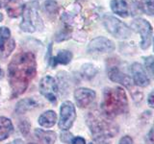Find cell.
<instances>
[{
    "instance_id": "cell-31",
    "label": "cell",
    "mask_w": 154,
    "mask_h": 144,
    "mask_svg": "<svg viewBox=\"0 0 154 144\" xmlns=\"http://www.w3.org/2000/svg\"><path fill=\"white\" fill-rule=\"evenodd\" d=\"M148 140L151 144H154V124L152 128L150 129V131L148 133Z\"/></svg>"
},
{
    "instance_id": "cell-14",
    "label": "cell",
    "mask_w": 154,
    "mask_h": 144,
    "mask_svg": "<svg viewBox=\"0 0 154 144\" xmlns=\"http://www.w3.org/2000/svg\"><path fill=\"white\" fill-rule=\"evenodd\" d=\"M110 6L113 13L117 16L124 18L129 16V5L126 0H112Z\"/></svg>"
},
{
    "instance_id": "cell-30",
    "label": "cell",
    "mask_w": 154,
    "mask_h": 144,
    "mask_svg": "<svg viewBox=\"0 0 154 144\" xmlns=\"http://www.w3.org/2000/svg\"><path fill=\"white\" fill-rule=\"evenodd\" d=\"M71 144H86V141L83 137L81 136H76V137H73L71 140Z\"/></svg>"
},
{
    "instance_id": "cell-18",
    "label": "cell",
    "mask_w": 154,
    "mask_h": 144,
    "mask_svg": "<svg viewBox=\"0 0 154 144\" xmlns=\"http://www.w3.org/2000/svg\"><path fill=\"white\" fill-rule=\"evenodd\" d=\"M14 132V126L11 120L7 117L0 116V141L10 136Z\"/></svg>"
},
{
    "instance_id": "cell-13",
    "label": "cell",
    "mask_w": 154,
    "mask_h": 144,
    "mask_svg": "<svg viewBox=\"0 0 154 144\" xmlns=\"http://www.w3.org/2000/svg\"><path fill=\"white\" fill-rule=\"evenodd\" d=\"M95 92L93 89L81 88L74 91V98L76 101V105L79 108H87L94 102L95 99Z\"/></svg>"
},
{
    "instance_id": "cell-37",
    "label": "cell",
    "mask_w": 154,
    "mask_h": 144,
    "mask_svg": "<svg viewBox=\"0 0 154 144\" xmlns=\"http://www.w3.org/2000/svg\"><path fill=\"white\" fill-rule=\"evenodd\" d=\"M22 144H24V143H22ZM28 144H35V143H28Z\"/></svg>"
},
{
    "instance_id": "cell-7",
    "label": "cell",
    "mask_w": 154,
    "mask_h": 144,
    "mask_svg": "<svg viewBox=\"0 0 154 144\" xmlns=\"http://www.w3.org/2000/svg\"><path fill=\"white\" fill-rule=\"evenodd\" d=\"M76 117L75 107L69 101L64 102L60 109V119H59V128L63 131H67L73 125Z\"/></svg>"
},
{
    "instance_id": "cell-2",
    "label": "cell",
    "mask_w": 154,
    "mask_h": 144,
    "mask_svg": "<svg viewBox=\"0 0 154 144\" xmlns=\"http://www.w3.org/2000/svg\"><path fill=\"white\" fill-rule=\"evenodd\" d=\"M128 110V98L122 88H108L103 92L101 112L112 118L123 114Z\"/></svg>"
},
{
    "instance_id": "cell-17",
    "label": "cell",
    "mask_w": 154,
    "mask_h": 144,
    "mask_svg": "<svg viewBox=\"0 0 154 144\" xmlns=\"http://www.w3.org/2000/svg\"><path fill=\"white\" fill-rule=\"evenodd\" d=\"M72 60V53L67 50H61L53 58H50V64L55 67L57 64H67Z\"/></svg>"
},
{
    "instance_id": "cell-20",
    "label": "cell",
    "mask_w": 154,
    "mask_h": 144,
    "mask_svg": "<svg viewBox=\"0 0 154 144\" xmlns=\"http://www.w3.org/2000/svg\"><path fill=\"white\" fill-rule=\"evenodd\" d=\"M38 107V102L35 101L32 98H25L20 100L19 102L17 104V108H16V112L17 113H25L28 110H31L33 109H35Z\"/></svg>"
},
{
    "instance_id": "cell-6",
    "label": "cell",
    "mask_w": 154,
    "mask_h": 144,
    "mask_svg": "<svg viewBox=\"0 0 154 144\" xmlns=\"http://www.w3.org/2000/svg\"><path fill=\"white\" fill-rule=\"evenodd\" d=\"M131 30L141 35V48L143 50H146L151 44V38L153 34V28L151 24L146 19L138 17L135 18L131 23Z\"/></svg>"
},
{
    "instance_id": "cell-4",
    "label": "cell",
    "mask_w": 154,
    "mask_h": 144,
    "mask_svg": "<svg viewBox=\"0 0 154 144\" xmlns=\"http://www.w3.org/2000/svg\"><path fill=\"white\" fill-rule=\"evenodd\" d=\"M19 27L23 32L26 33H34L42 30L43 23L38 14V2L33 1L24 5L22 11V21Z\"/></svg>"
},
{
    "instance_id": "cell-27",
    "label": "cell",
    "mask_w": 154,
    "mask_h": 144,
    "mask_svg": "<svg viewBox=\"0 0 154 144\" xmlns=\"http://www.w3.org/2000/svg\"><path fill=\"white\" fill-rule=\"evenodd\" d=\"M72 138H73V136L69 132H65L61 134V140L65 143H71Z\"/></svg>"
},
{
    "instance_id": "cell-16",
    "label": "cell",
    "mask_w": 154,
    "mask_h": 144,
    "mask_svg": "<svg viewBox=\"0 0 154 144\" xmlns=\"http://www.w3.org/2000/svg\"><path fill=\"white\" fill-rule=\"evenodd\" d=\"M35 134L41 144H54L57 138V134L51 131H43L42 129H36Z\"/></svg>"
},
{
    "instance_id": "cell-12",
    "label": "cell",
    "mask_w": 154,
    "mask_h": 144,
    "mask_svg": "<svg viewBox=\"0 0 154 144\" xmlns=\"http://www.w3.org/2000/svg\"><path fill=\"white\" fill-rule=\"evenodd\" d=\"M107 72H108V77L111 81L122 85L127 88H132L133 86L132 79L127 74H125L122 70H119V68L117 65H109Z\"/></svg>"
},
{
    "instance_id": "cell-24",
    "label": "cell",
    "mask_w": 154,
    "mask_h": 144,
    "mask_svg": "<svg viewBox=\"0 0 154 144\" xmlns=\"http://www.w3.org/2000/svg\"><path fill=\"white\" fill-rule=\"evenodd\" d=\"M144 65H146V69L150 72V74L154 78V57L153 56H148L143 58Z\"/></svg>"
},
{
    "instance_id": "cell-35",
    "label": "cell",
    "mask_w": 154,
    "mask_h": 144,
    "mask_svg": "<svg viewBox=\"0 0 154 144\" xmlns=\"http://www.w3.org/2000/svg\"><path fill=\"white\" fill-rule=\"evenodd\" d=\"M2 19H3V16H2V14H0V22L2 21Z\"/></svg>"
},
{
    "instance_id": "cell-11",
    "label": "cell",
    "mask_w": 154,
    "mask_h": 144,
    "mask_svg": "<svg viewBox=\"0 0 154 144\" xmlns=\"http://www.w3.org/2000/svg\"><path fill=\"white\" fill-rule=\"evenodd\" d=\"M130 72H131L132 75L133 83L136 86L144 88V86H147L149 83H150V80H149V77L146 69H144V67L141 64H139V62H134L130 66Z\"/></svg>"
},
{
    "instance_id": "cell-28",
    "label": "cell",
    "mask_w": 154,
    "mask_h": 144,
    "mask_svg": "<svg viewBox=\"0 0 154 144\" xmlns=\"http://www.w3.org/2000/svg\"><path fill=\"white\" fill-rule=\"evenodd\" d=\"M147 104L150 108L154 109V89L147 96Z\"/></svg>"
},
{
    "instance_id": "cell-21",
    "label": "cell",
    "mask_w": 154,
    "mask_h": 144,
    "mask_svg": "<svg viewBox=\"0 0 154 144\" xmlns=\"http://www.w3.org/2000/svg\"><path fill=\"white\" fill-rule=\"evenodd\" d=\"M97 72H98V69L91 64H85L82 65L81 74L86 79L94 78V77L97 74Z\"/></svg>"
},
{
    "instance_id": "cell-32",
    "label": "cell",
    "mask_w": 154,
    "mask_h": 144,
    "mask_svg": "<svg viewBox=\"0 0 154 144\" xmlns=\"http://www.w3.org/2000/svg\"><path fill=\"white\" fill-rule=\"evenodd\" d=\"M23 143V141L22 140H20V139H16L14 142H12V143H9V144H22Z\"/></svg>"
},
{
    "instance_id": "cell-1",
    "label": "cell",
    "mask_w": 154,
    "mask_h": 144,
    "mask_svg": "<svg viewBox=\"0 0 154 144\" xmlns=\"http://www.w3.org/2000/svg\"><path fill=\"white\" fill-rule=\"evenodd\" d=\"M37 74V62L31 52H21L14 57L8 66V80L12 97L16 98L26 91Z\"/></svg>"
},
{
    "instance_id": "cell-29",
    "label": "cell",
    "mask_w": 154,
    "mask_h": 144,
    "mask_svg": "<svg viewBox=\"0 0 154 144\" xmlns=\"http://www.w3.org/2000/svg\"><path fill=\"white\" fill-rule=\"evenodd\" d=\"M119 144H133V139L131 136H125L123 137L120 138L119 143Z\"/></svg>"
},
{
    "instance_id": "cell-34",
    "label": "cell",
    "mask_w": 154,
    "mask_h": 144,
    "mask_svg": "<svg viewBox=\"0 0 154 144\" xmlns=\"http://www.w3.org/2000/svg\"><path fill=\"white\" fill-rule=\"evenodd\" d=\"M3 77V70L1 69V67H0V79H1Z\"/></svg>"
},
{
    "instance_id": "cell-23",
    "label": "cell",
    "mask_w": 154,
    "mask_h": 144,
    "mask_svg": "<svg viewBox=\"0 0 154 144\" xmlns=\"http://www.w3.org/2000/svg\"><path fill=\"white\" fill-rule=\"evenodd\" d=\"M45 10L47 14H52V16H56V14L59 13V5L57 4V2L53 1V0H47L45 2Z\"/></svg>"
},
{
    "instance_id": "cell-15",
    "label": "cell",
    "mask_w": 154,
    "mask_h": 144,
    "mask_svg": "<svg viewBox=\"0 0 154 144\" xmlns=\"http://www.w3.org/2000/svg\"><path fill=\"white\" fill-rule=\"evenodd\" d=\"M23 3L21 0H9L5 5L7 14L10 17H18L22 14L23 11Z\"/></svg>"
},
{
    "instance_id": "cell-25",
    "label": "cell",
    "mask_w": 154,
    "mask_h": 144,
    "mask_svg": "<svg viewBox=\"0 0 154 144\" xmlns=\"http://www.w3.org/2000/svg\"><path fill=\"white\" fill-rule=\"evenodd\" d=\"M70 38V31L66 30V29H63V30L58 34L56 37V41H62L67 40V38Z\"/></svg>"
},
{
    "instance_id": "cell-26",
    "label": "cell",
    "mask_w": 154,
    "mask_h": 144,
    "mask_svg": "<svg viewBox=\"0 0 154 144\" xmlns=\"http://www.w3.org/2000/svg\"><path fill=\"white\" fill-rule=\"evenodd\" d=\"M19 130L22 133V134L26 136L27 134H29V131H30V124L27 121V120H23L20 123H19Z\"/></svg>"
},
{
    "instance_id": "cell-10",
    "label": "cell",
    "mask_w": 154,
    "mask_h": 144,
    "mask_svg": "<svg viewBox=\"0 0 154 144\" xmlns=\"http://www.w3.org/2000/svg\"><path fill=\"white\" fill-rule=\"evenodd\" d=\"M115 49V43L105 37H97L94 38L88 45V51L90 53H110Z\"/></svg>"
},
{
    "instance_id": "cell-5",
    "label": "cell",
    "mask_w": 154,
    "mask_h": 144,
    "mask_svg": "<svg viewBox=\"0 0 154 144\" xmlns=\"http://www.w3.org/2000/svg\"><path fill=\"white\" fill-rule=\"evenodd\" d=\"M103 24L107 32L119 40H126L132 34V30L130 27L113 16L106 14L103 17Z\"/></svg>"
},
{
    "instance_id": "cell-8",
    "label": "cell",
    "mask_w": 154,
    "mask_h": 144,
    "mask_svg": "<svg viewBox=\"0 0 154 144\" xmlns=\"http://www.w3.org/2000/svg\"><path fill=\"white\" fill-rule=\"evenodd\" d=\"M40 91L45 97L52 103H55L58 98V85L51 76H45L40 82Z\"/></svg>"
},
{
    "instance_id": "cell-36",
    "label": "cell",
    "mask_w": 154,
    "mask_h": 144,
    "mask_svg": "<svg viewBox=\"0 0 154 144\" xmlns=\"http://www.w3.org/2000/svg\"><path fill=\"white\" fill-rule=\"evenodd\" d=\"M153 51H154V38H153Z\"/></svg>"
},
{
    "instance_id": "cell-22",
    "label": "cell",
    "mask_w": 154,
    "mask_h": 144,
    "mask_svg": "<svg viewBox=\"0 0 154 144\" xmlns=\"http://www.w3.org/2000/svg\"><path fill=\"white\" fill-rule=\"evenodd\" d=\"M140 10L148 16H154V0H141Z\"/></svg>"
},
{
    "instance_id": "cell-3",
    "label": "cell",
    "mask_w": 154,
    "mask_h": 144,
    "mask_svg": "<svg viewBox=\"0 0 154 144\" xmlns=\"http://www.w3.org/2000/svg\"><path fill=\"white\" fill-rule=\"evenodd\" d=\"M87 125L91 130L95 140L103 141L105 139L115 136L119 133L118 125L102 112H91L86 117Z\"/></svg>"
},
{
    "instance_id": "cell-19",
    "label": "cell",
    "mask_w": 154,
    "mask_h": 144,
    "mask_svg": "<svg viewBox=\"0 0 154 144\" xmlns=\"http://www.w3.org/2000/svg\"><path fill=\"white\" fill-rule=\"evenodd\" d=\"M57 121V114L53 110H47L38 117V124L43 128H51Z\"/></svg>"
},
{
    "instance_id": "cell-33",
    "label": "cell",
    "mask_w": 154,
    "mask_h": 144,
    "mask_svg": "<svg viewBox=\"0 0 154 144\" xmlns=\"http://www.w3.org/2000/svg\"><path fill=\"white\" fill-rule=\"evenodd\" d=\"M9 1V0H0V7H3L5 6V5L7 4V2Z\"/></svg>"
},
{
    "instance_id": "cell-9",
    "label": "cell",
    "mask_w": 154,
    "mask_h": 144,
    "mask_svg": "<svg viewBox=\"0 0 154 144\" xmlns=\"http://www.w3.org/2000/svg\"><path fill=\"white\" fill-rule=\"evenodd\" d=\"M16 47V42L11 38V32L7 27L0 28V57L6 59Z\"/></svg>"
}]
</instances>
